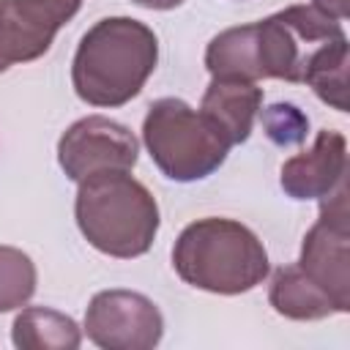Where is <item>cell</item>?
Wrapping results in <instances>:
<instances>
[{
	"label": "cell",
	"instance_id": "cell-1",
	"mask_svg": "<svg viewBox=\"0 0 350 350\" xmlns=\"http://www.w3.org/2000/svg\"><path fill=\"white\" fill-rule=\"evenodd\" d=\"M159 38L131 16H104L77 44L71 60L74 93L101 109H115L137 98L156 71Z\"/></svg>",
	"mask_w": 350,
	"mask_h": 350
},
{
	"label": "cell",
	"instance_id": "cell-2",
	"mask_svg": "<svg viewBox=\"0 0 350 350\" xmlns=\"http://www.w3.org/2000/svg\"><path fill=\"white\" fill-rule=\"evenodd\" d=\"M74 219L93 249L118 260L142 257L161 224L156 197L131 170H104L79 180Z\"/></svg>",
	"mask_w": 350,
	"mask_h": 350
},
{
	"label": "cell",
	"instance_id": "cell-3",
	"mask_svg": "<svg viewBox=\"0 0 350 350\" xmlns=\"http://www.w3.org/2000/svg\"><path fill=\"white\" fill-rule=\"evenodd\" d=\"M175 273L213 295H241L262 284L268 252L254 230L235 219L205 216L186 224L172 246Z\"/></svg>",
	"mask_w": 350,
	"mask_h": 350
},
{
	"label": "cell",
	"instance_id": "cell-4",
	"mask_svg": "<svg viewBox=\"0 0 350 350\" xmlns=\"http://www.w3.org/2000/svg\"><path fill=\"white\" fill-rule=\"evenodd\" d=\"M142 142L159 172L175 183H194L213 175L232 142L200 109L183 98H156L142 120Z\"/></svg>",
	"mask_w": 350,
	"mask_h": 350
},
{
	"label": "cell",
	"instance_id": "cell-5",
	"mask_svg": "<svg viewBox=\"0 0 350 350\" xmlns=\"http://www.w3.org/2000/svg\"><path fill=\"white\" fill-rule=\"evenodd\" d=\"M257 30V63L260 79H284V82H304L306 66L312 55L347 36L342 22L320 14L314 5H287L260 22Z\"/></svg>",
	"mask_w": 350,
	"mask_h": 350
},
{
	"label": "cell",
	"instance_id": "cell-6",
	"mask_svg": "<svg viewBox=\"0 0 350 350\" xmlns=\"http://www.w3.org/2000/svg\"><path fill=\"white\" fill-rule=\"evenodd\" d=\"M298 268L334 301L339 314L350 312V208L345 180L320 200V216L304 235Z\"/></svg>",
	"mask_w": 350,
	"mask_h": 350
},
{
	"label": "cell",
	"instance_id": "cell-7",
	"mask_svg": "<svg viewBox=\"0 0 350 350\" xmlns=\"http://www.w3.org/2000/svg\"><path fill=\"white\" fill-rule=\"evenodd\" d=\"M82 334L101 350H150L164 336V317L148 295L115 287L90 298Z\"/></svg>",
	"mask_w": 350,
	"mask_h": 350
},
{
	"label": "cell",
	"instance_id": "cell-8",
	"mask_svg": "<svg viewBox=\"0 0 350 350\" xmlns=\"http://www.w3.org/2000/svg\"><path fill=\"white\" fill-rule=\"evenodd\" d=\"M137 159L139 142L134 131L107 115L79 118L57 139V164L74 183L104 170H134Z\"/></svg>",
	"mask_w": 350,
	"mask_h": 350
},
{
	"label": "cell",
	"instance_id": "cell-9",
	"mask_svg": "<svg viewBox=\"0 0 350 350\" xmlns=\"http://www.w3.org/2000/svg\"><path fill=\"white\" fill-rule=\"evenodd\" d=\"M347 172V139L342 131H317L309 150L290 156L279 170L282 191L290 200H323Z\"/></svg>",
	"mask_w": 350,
	"mask_h": 350
},
{
	"label": "cell",
	"instance_id": "cell-10",
	"mask_svg": "<svg viewBox=\"0 0 350 350\" xmlns=\"http://www.w3.org/2000/svg\"><path fill=\"white\" fill-rule=\"evenodd\" d=\"M260 109L262 88L252 79L238 77H211L200 101V112H205L232 145H243L252 137Z\"/></svg>",
	"mask_w": 350,
	"mask_h": 350
},
{
	"label": "cell",
	"instance_id": "cell-11",
	"mask_svg": "<svg viewBox=\"0 0 350 350\" xmlns=\"http://www.w3.org/2000/svg\"><path fill=\"white\" fill-rule=\"evenodd\" d=\"M268 301L276 314L298 323H312V320H325L331 314H339L334 301L298 268V262H290L273 271L268 284Z\"/></svg>",
	"mask_w": 350,
	"mask_h": 350
},
{
	"label": "cell",
	"instance_id": "cell-12",
	"mask_svg": "<svg viewBox=\"0 0 350 350\" xmlns=\"http://www.w3.org/2000/svg\"><path fill=\"white\" fill-rule=\"evenodd\" d=\"M11 342L19 350H77L82 328L57 309L25 306L11 323Z\"/></svg>",
	"mask_w": 350,
	"mask_h": 350
},
{
	"label": "cell",
	"instance_id": "cell-13",
	"mask_svg": "<svg viewBox=\"0 0 350 350\" xmlns=\"http://www.w3.org/2000/svg\"><path fill=\"white\" fill-rule=\"evenodd\" d=\"M205 68L211 77H238L260 82L257 63V30L252 25L227 27L205 46Z\"/></svg>",
	"mask_w": 350,
	"mask_h": 350
},
{
	"label": "cell",
	"instance_id": "cell-14",
	"mask_svg": "<svg viewBox=\"0 0 350 350\" xmlns=\"http://www.w3.org/2000/svg\"><path fill=\"white\" fill-rule=\"evenodd\" d=\"M55 36L41 30L16 0H0V74L16 63L38 60L49 52Z\"/></svg>",
	"mask_w": 350,
	"mask_h": 350
},
{
	"label": "cell",
	"instance_id": "cell-15",
	"mask_svg": "<svg viewBox=\"0 0 350 350\" xmlns=\"http://www.w3.org/2000/svg\"><path fill=\"white\" fill-rule=\"evenodd\" d=\"M347 36L320 46L309 66H306V74H304V85H309L314 90V96L334 107L336 112H347L350 109V101H347Z\"/></svg>",
	"mask_w": 350,
	"mask_h": 350
},
{
	"label": "cell",
	"instance_id": "cell-16",
	"mask_svg": "<svg viewBox=\"0 0 350 350\" xmlns=\"http://www.w3.org/2000/svg\"><path fill=\"white\" fill-rule=\"evenodd\" d=\"M38 284L36 262L16 246H0V314L22 309Z\"/></svg>",
	"mask_w": 350,
	"mask_h": 350
},
{
	"label": "cell",
	"instance_id": "cell-17",
	"mask_svg": "<svg viewBox=\"0 0 350 350\" xmlns=\"http://www.w3.org/2000/svg\"><path fill=\"white\" fill-rule=\"evenodd\" d=\"M260 120H262V129H265L268 139L282 145V148L304 142L306 131H309V118L295 104H282L279 101L268 109H260Z\"/></svg>",
	"mask_w": 350,
	"mask_h": 350
},
{
	"label": "cell",
	"instance_id": "cell-18",
	"mask_svg": "<svg viewBox=\"0 0 350 350\" xmlns=\"http://www.w3.org/2000/svg\"><path fill=\"white\" fill-rule=\"evenodd\" d=\"M309 5H314L320 14H325L336 22H345L350 16V0H312Z\"/></svg>",
	"mask_w": 350,
	"mask_h": 350
},
{
	"label": "cell",
	"instance_id": "cell-19",
	"mask_svg": "<svg viewBox=\"0 0 350 350\" xmlns=\"http://www.w3.org/2000/svg\"><path fill=\"white\" fill-rule=\"evenodd\" d=\"M131 3L139 8H150V11H170V8H178L183 0H131Z\"/></svg>",
	"mask_w": 350,
	"mask_h": 350
}]
</instances>
